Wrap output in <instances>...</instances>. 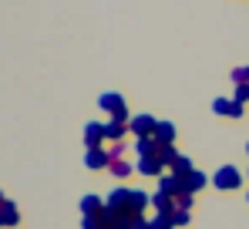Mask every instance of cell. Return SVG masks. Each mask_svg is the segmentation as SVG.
I'll use <instances>...</instances> for the list:
<instances>
[{"label":"cell","mask_w":249,"mask_h":229,"mask_svg":"<svg viewBox=\"0 0 249 229\" xmlns=\"http://www.w3.org/2000/svg\"><path fill=\"white\" fill-rule=\"evenodd\" d=\"M159 192H162V195H172V199H178V195L185 192V179H178V175L168 172V175L159 179Z\"/></svg>","instance_id":"cell-4"},{"label":"cell","mask_w":249,"mask_h":229,"mask_svg":"<svg viewBox=\"0 0 249 229\" xmlns=\"http://www.w3.org/2000/svg\"><path fill=\"white\" fill-rule=\"evenodd\" d=\"M175 206H178V209H189V212H192V192H182V195L175 199Z\"/></svg>","instance_id":"cell-23"},{"label":"cell","mask_w":249,"mask_h":229,"mask_svg":"<svg viewBox=\"0 0 249 229\" xmlns=\"http://www.w3.org/2000/svg\"><path fill=\"white\" fill-rule=\"evenodd\" d=\"M155 142H159V145H172V142H175V125H172V121H159Z\"/></svg>","instance_id":"cell-13"},{"label":"cell","mask_w":249,"mask_h":229,"mask_svg":"<svg viewBox=\"0 0 249 229\" xmlns=\"http://www.w3.org/2000/svg\"><path fill=\"white\" fill-rule=\"evenodd\" d=\"M131 169H135V165H131L128 158H118V162H111V169H108V172H111L115 179H128V175H131Z\"/></svg>","instance_id":"cell-16"},{"label":"cell","mask_w":249,"mask_h":229,"mask_svg":"<svg viewBox=\"0 0 249 229\" xmlns=\"http://www.w3.org/2000/svg\"><path fill=\"white\" fill-rule=\"evenodd\" d=\"M209 182H212V179H209L206 172H199V169H196L192 175H185V192H192V195H196L199 189H206Z\"/></svg>","instance_id":"cell-12"},{"label":"cell","mask_w":249,"mask_h":229,"mask_svg":"<svg viewBox=\"0 0 249 229\" xmlns=\"http://www.w3.org/2000/svg\"><path fill=\"white\" fill-rule=\"evenodd\" d=\"M155 128H159V121L152 114H131V121H128V132H135V138H155Z\"/></svg>","instance_id":"cell-3"},{"label":"cell","mask_w":249,"mask_h":229,"mask_svg":"<svg viewBox=\"0 0 249 229\" xmlns=\"http://www.w3.org/2000/svg\"><path fill=\"white\" fill-rule=\"evenodd\" d=\"M135 155H138V158L159 155V142H155V138H135Z\"/></svg>","instance_id":"cell-11"},{"label":"cell","mask_w":249,"mask_h":229,"mask_svg":"<svg viewBox=\"0 0 249 229\" xmlns=\"http://www.w3.org/2000/svg\"><path fill=\"white\" fill-rule=\"evenodd\" d=\"M98 108H105V112L111 114V118H118V121H131V114L124 108V98L118 91H105V95L98 98Z\"/></svg>","instance_id":"cell-2"},{"label":"cell","mask_w":249,"mask_h":229,"mask_svg":"<svg viewBox=\"0 0 249 229\" xmlns=\"http://www.w3.org/2000/svg\"><path fill=\"white\" fill-rule=\"evenodd\" d=\"M152 206H155V216H165V219H172V216H175V209H178V206H175V199H172V195H162V192H155V195H152Z\"/></svg>","instance_id":"cell-8"},{"label":"cell","mask_w":249,"mask_h":229,"mask_svg":"<svg viewBox=\"0 0 249 229\" xmlns=\"http://www.w3.org/2000/svg\"><path fill=\"white\" fill-rule=\"evenodd\" d=\"M236 105H246L249 101V84H236V95H232Z\"/></svg>","instance_id":"cell-20"},{"label":"cell","mask_w":249,"mask_h":229,"mask_svg":"<svg viewBox=\"0 0 249 229\" xmlns=\"http://www.w3.org/2000/svg\"><path fill=\"white\" fill-rule=\"evenodd\" d=\"M101 142H108L105 138V125L101 121H88L84 125V145L88 149H101Z\"/></svg>","instance_id":"cell-5"},{"label":"cell","mask_w":249,"mask_h":229,"mask_svg":"<svg viewBox=\"0 0 249 229\" xmlns=\"http://www.w3.org/2000/svg\"><path fill=\"white\" fill-rule=\"evenodd\" d=\"M192 223V212L189 209H175V216H172V226L178 229V226H189Z\"/></svg>","instance_id":"cell-18"},{"label":"cell","mask_w":249,"mask_h":229,"mask_svg":"<svg viewBox=\"0 0 249 229\" xmlns=\"http://www.w3.org/2000/svg\"><path fill=\"white\" fill-rule=\"evenodd\" d=\"M3 202H7V199H3V195H0V206H3Z\"/></svg>","instance_id":"cell-26"},{"label":"cell","mask_w":249,"mask_h":229,"mask_svg":"<svg viewBox=\"0 0 249 229\" xmlns=\"http://www.w3.org/2000/svg\"><path fill=\"white\" fill-rule=\"evenodd\" d=\"M246 152H249V145H246Z\"/></svg>","instance_id":"cell-27"},{"label":"cell","mask_w":249,"mask_h":229,"mask_svg":"<svg viewBox=\"0 0 249 229\" xmlns=\"http://www.w3.org/2000/svg\"><path fill=\"white\" fill-rule=\"evenodd\" d=\"M243 114H246V105H236V101H232V108H229V118H243Z\"/></svg>","instance_id":"cell-25"},{"label":"cell","mask_w":249,"mask_h":229,"mask_svg":"<svg viewBox=\"0 0 249 229\" xmlns=\"http://www.w3.org/2000/svg\"><path fill=\"white\" fill-rule=\"evenodd\" d=\"M148 229H175V226H172V219H165V216H155V219H148Z\"/></svg>","instance_id":"cell-21"},{"label":"cell","mask_w":249,"mask_h":229,"mask_svg":"<svg viewBox=\"0 0 249 229\" xmlns=\"http://www.w3.org/2000/svg\"><path fill=\"white\" fill-rule=\"evenodd\" d=\"M232 81H236V84H249V64L246 68H236V71H232Z\"/></svg>","instance_id":"cell-22"},{"label":"cell","mask_w":249,"mask_h":229,"mask_svg":"<svg viewBox=\"0 0 249 229\" xmlns=\"http://www.w3.org/2000/svg\"><path fill=\"white\" fill-rule=\"evenodd\" d=\"M229 108H232V98H215L212 101V112L215 114H229Z\"/></svg>","instance_id":"cell-19"},{"label":"cell","mask_w":249,"mask_h":229,"mask_svg":"<svg viewBox=\"0 0 249 229\" xmlns=\"http://www.w3.org/2000/svg\"><path fill=\"white\" fill-rule=\"evenodd\" d=\"M212 186L222 192H232L243 186V172L236 169V165H222V169H215V175H212Z\"/></svg>","instance_id":"cell-1"},{"label":"cell","mask_w":249,"mask_h":229,"mask_svg":"<svg viewBox=\"0 0 249 229\" xmlns=\"http://www.w3.org/2000/svg\"><path fill=\"white\" fill-rule=\"evenodd\" d=\"M196 172V165H192V158L189 155H178L175 158V165H172V175H178V179H185V175H192Z\"/></svg>","instance_id":"cell-15"},{"label":"cell","mask_w":249,"mask_h":229,"mask_svg":"<svg viewBox=\"0 0 249 229\" xmlns=\"http://www.w3.org/2000/svg\"><path fill=\"white\" fill-rule=\"evenodd\" d=\"M105 212V199L101 195H84L81 199V219H98Z\"/></svg>","instance_id":"cell-7"},{"label":"cell","mask_w":249,"mask_h":229,"mask_svg":"<svg viewBox=\"0 0 249 229\" xmlns=\"http://www.w3.org/2000/svg\"><path fill=\"white\" fill-rule=\"evenodd\" d=\"M162 165H165V162H162L159 155H152V158H138V162H135L138 175H159V179H162Z\"/></svg>","instance_id":"cell-10"},{"label":"cell","mask_w":249,"mask_h":229,"mask_svg":"<svg viewBox=\"0 0 249 229\" xmlns=\"http://www.w3.org/2000/svg\"><path fill=\"white\" fill-rule=\"evenodd\" d=\"M159 158L165 162L168 169L175 165V158H178V152H175V145H159Z\"/></svg>","instance_id":"cell-17"},{"label":"cell","mask_w":249,"mask_h":229,"mask_svg":"<svg viewBox=\"0 0 249 229\" xmlns=\"http://www.w3.org/2000/svg\"><path fill=\"white\" fill-rule=\"evenodd\" d=\"M108 155H111V162H118V158L124 155V142H118V145H111V149H108Z\"/></svg>","instance_id":"cell-24"},{"label":"cell","mask_w":249,"mask_h":229,"mask_svg":"<svg viewBox=\"0 0 249 229\" xmlns=\"http://www.w3.org/2000/svg\"><path fill=\"white\" fill-rule=\"evenodd\" d=\"M17 223H20L17 206H14V202H3V206H0V226H17Z\"/></svg>","instance_id":"cell-14"},{"label":"cell","mask_w":249,"mask_h":229,"mask_svg":"<svg viewBox=\"0 0 249 229\" xmlns=\"http://www.w3.org/2000/svg\"><path fill=\"white\" fill-rule=\"evenodd\" d=\"M246 199H249V195H246Z\"/></svg>","instance_id":"cell-28"},{"label":"cell","mask_w":249,"mask_h":229,"mask_svg":"<svg viewBox=\"0 0 249 229\" xmlns=\"http://www.w3.org/2000/svg\"><path fill=\"white\" fill-rule=\"evenodd\" d=\"M124 135H128V121H118V118H111V121H105V138L108 142H124Z\"/></svg>","instance_id":"cell-9"},{"label":"cell","mask_w":249,"mask_h":229,"mask_svg":"<svg viewBox=\"0 0 249 229\" xmlns=\"http://www.w3.org/2000/svg\"><path fill=\"white\" fill-rule=\"evenodd\" d=\"M84 165L88 169H111V155H108V149H88V155H84Z\"/></svg>","instance_id":"cell-6"}]
</instances>
